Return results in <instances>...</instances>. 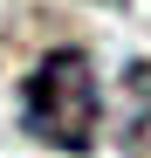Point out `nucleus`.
Instances as JSON below:
<instances>
[{
  "mask_svg": "<svg viewBox=\"0 0 151 158\" xmlns=\"http://www.w3.org/2000/svg\"><path fill=\"white\" fill-rule=\"evenodd\" d=\"M137 158H151V144H144V151H137Z\"/></svg>",
  "mask_w": 151,
  "mask_h": 158,
  "instance_id": "nucleus-2",
  "label": "nucleus"
},
{
  "mask_svg": "<svg viewBox=\"0 0 151 158\" xmlns=\"http://www.w3.org/2000/svg\"><path fill=\"white\" fill-rule=\"evenodd\" d=\"M21 131L62 158H89L103 144V83L83 48H48L21 76Z\"/></svg>",
  "mask_w": 151,
  "mask_h": 158,
  "instance_id": "nucleus-1",
  "label": "nucleus"
}]
</instances>
